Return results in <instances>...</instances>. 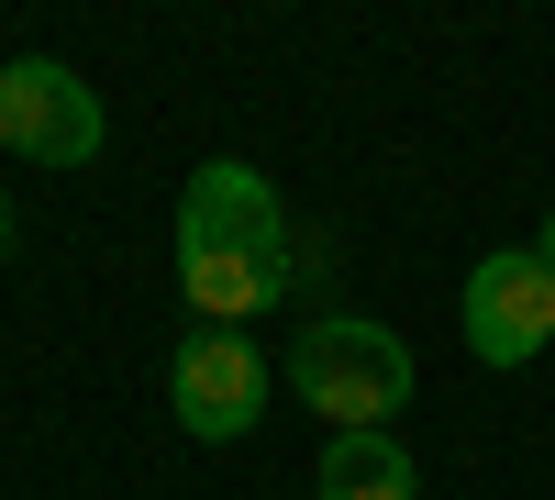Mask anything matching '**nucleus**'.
<instances>
[{
	"instance_id": "nucleus-1",
	"label": "nucleus",
	"mask_w": 555,
	"mask_h": 500,
	"mask_svg": "<svg viewBox=\"0 0 555 500\" xmlns=\"http://www.w3.org/2000/svg\"><path fill=\"white\" fill-rule=\"evenodd\" d=\"M289 211H278V178L245 156H201L190 190H178V290H190V323H256V311L289 300Z\"/></svg>"
},
{
	"instance_id": "nucleus-2",
	"label": "nucleus",
	"mask_w": 555,
	"mask_h": 500,
	"mask_svg": "<svg viewBox=\"0 0 555 500\" xmlns=\"http://www.w3.org/2000/svg\"><path fill=\"white\" fill-rule=\"evenodd\" d=\"M289 389L334 434H389L411 412V389H423V368H411V345L389 323H366V311H322V323L289 334Z\"/></svg>"
},
{
	"instance_id": "nucleus-3",
	"label": "nucleus",
	"mask_w": 555,
	"mask_h": 500,
	"mask_svg": "<svg viewBox=\"0 0 555 500\" xmlns=\"http://www.w3.org/2000/svg\"><path fill=\"white\" fill-rule=\"evenodd\" d=\"M0 145L23 167H89L112 145L101 89H89L67 56H0Z\"/></svg>"
},
{
	"instance_id": "nucleus-4",
	"label": "nucleus",
	"mask_w": 555,
	"mask_h": 500,
	"mask_svg": "<svg viewBox=\"0 0 555 500\" xmlns=\"http://www.w3.org/2000/svg\"><path fill=\"white\" fill-rule=\"evenodd\" d=\"M167 412L190 445H245L267 423V356L234 334V323H190L167 356Z\"/></svg>"
},
{
	"instance_id": "nucleus-5",
	"label": "nucleus",
	"mask_w": 555,
	"mask_h": 500,
	"mask_svg": "<svg viewBox=\"0 0 555 500\" xmlns=\"http://www.w3.org/2000/svg\"><path fill=\"white\" fill-rule=\"evenodd\" d=\"M555 345V267L533 245H500L467 267V356L478 368H533Z\"/></svg>"
},
{
	"instance_id": "nucleus-6",
	"label": "nucleus",
	"mask_w": 555,
	"mask_h": 500,
	"mask_svg": "<svg viewBox=\"0 0 555 500\" xmlns=\"http://www.w3.org/2000/svg\"><path fill=\"white\" fill-rule=\"evenodd\" d=\"M311 500H423V467H411V445H389V434H334Z\"/></svg>"
},
{
	"instance_id": "nucleus-7",
	"label": "nucleus",
	"mask_w": 555,
	"mask_h": 500,
	"mask_svg": "<svg viewBox=\"0 0 555 500\" xmlns=\"http://www.w3.org/2000/svg\"><path fill=\"white\" fill-rule=\"evenodd\" d=\"M12 234H23V222H12V201H0V267H12Z\"/></svg>"
},
{
	"instance_id": "nucleus-8",
	"label": "nucleus",
	"mask_w": 555,
	"mask_h": 500,
	"mask_svg": "<svg viewBox=\"0 0 555 500\" xmlns=\"http://www.w3.org/2000/svg\"><path fill=\"white\" fill-rule=\"evenodd\" d=\"M533 256H544V267H555V211H544V234H533Z\"/></svg>"
}]
</instances>
